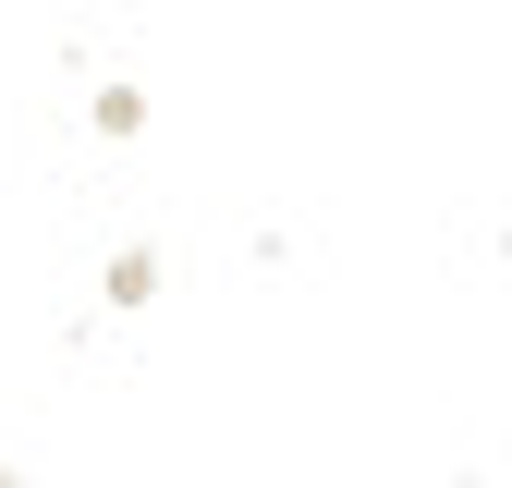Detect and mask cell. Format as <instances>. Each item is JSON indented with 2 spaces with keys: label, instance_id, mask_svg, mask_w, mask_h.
I'll list each match as a JSON object with an SVG mask.
<instances>
[{
  "label": "cell",
  "instance_id": "1",
  "mask_svg": "<svg viewBox=\"0 0 512 488\" xmlns=\"http://www.w3.org/2000/svg\"><path fill=\"white\" fill-rule=\"evenodd\" d=\"M0 488H25V476H13V464H0Z\"/></svg>",
  "mask_w": 512,
  "mask_h": 488
}]
</instances>
